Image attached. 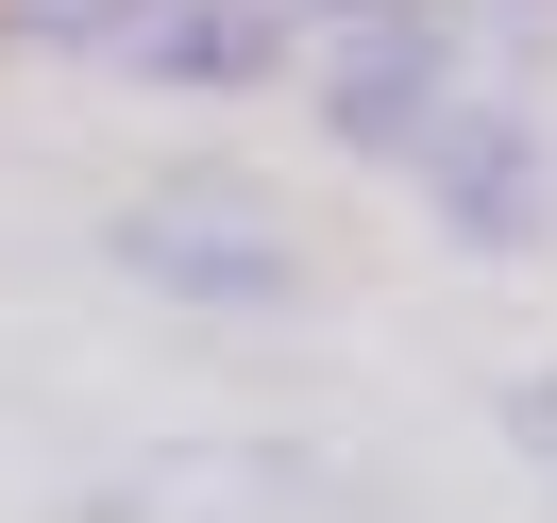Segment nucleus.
I'll return each mask as SVG.
<instances>
[{
	"mask_svg": "<svg viewBox=\"0 0 557 523\" xmlns=\"http://www.w3.org/2000/svg\"><path fill=\"white\" fill-rule=\"evenodd\" d=\"M119 253H136L152 287H203V304H271V287H287V253H220L203 220H136Z\"/></svg>",
	"mask_w": 557,
	"mask_h": 523,
	"instance_id": "f257e3e1",
	"label": "nucleus"
}]
</instances>
